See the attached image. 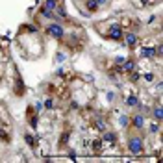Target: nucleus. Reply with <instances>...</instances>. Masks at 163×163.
I'll list each match as a JSON object with an SVG mask.
<instances>
[{"label": "nucleus", "instance_id": "f257e3e1", "mask_svg": "<svg viewBox=\"0 0 163 163\" xmlns=\"http://www.w3.org/2000/svg\"><path fill=\"white\" fill-rule=\"evenodd\" d=\"M143 150H145L143 137H141V135H132V137L128 139V152L139 156V154H143Z\"/></svg>", "mask_w": 163, "mask_h": 163}, {"label": "nucleus", "instance_id": "f03ea898", "mask_svg": "<svg viewBox=\"0 0 163 163\" xmlns=\"http://www.w3.org/2000/svg\"><path fill=\"white\" fill-rule=\"evenodd\" d=\"M45 32H46L50 37H54V39H63V35H65V30H63V26H61V24H58V22H54V24H48Z\"/></svg>", "mask_w": 163, "mask_h": 163}, {"label": "nucleus", "instance_id": "7ed1b4c3", "mask_svg": "<svg viewBox=\"0 0 163 163\" xmlns=\"http://www.w3.org/2000/svg\"><path fill=\"white\" fill-rule=\"evenodd\" d=\"M106 35L109 37V39H113V41H122V37H124V32H122V28H121V24H113L108 32H106Z\"/></svg>", "mask_w": 163, "mask_h": 163}, {"label": "nucleus", "instance_id": "20e7f679", "mask_svg": "<svg viewBox=\"0 0 163 163\" xmlns=\"http://www.w3.org/2000/svg\"><path fill=\"white\" fill-rule=\"evenodd\" d=\"M122 39L126 41V46H128V48H135V46H137V43H139V37H137V34H135V32H126Z\"/></svg>", "mask_w": 163, "mask_h": 163}, {"label": "nucleus", "instance_id": "39448f33", "mask_svg": "<svg viewBox=\"0 0 163 163\" xmlns=\"http://www.w3.org/2000/svg\"><path fill=\"white\" fill-rule=\"evenodd\" d=\"M134 69H137V63L132 60V58H128V60L122 61V65H121V72H132Z\"/></svg>", "mask_w": 163, "mask_h": 163}, {"label": "nucleus", "instance_id": "423d86ee", "mask_svg": "<svg viewBox=\"0 0 163 163\" xmlns=\"http://www.w3.org/2000/svg\"><path fill=\"white\" fill-rule=\"evenodd\" d=\"M100 139L106 143V145H115V143H117V135H115L113 132H106V130H104Z\"/></svg>", "mask_w": 163, "mask_h": 163}, {"label": "nucleus", "instance_id": "0eeeda50", "mask_svg": "<svg viewBox=\"0 0 163 163\" xmlns=\"http://www.w3.org/2000/svg\"><path fill=\"white\" fill-rule=\"evenodd\" d=\"M130 121H132V126H134V128H137V130H141L143 126H145V117H143L141 113L134 115V117H132Z\"/></svg>", "mask_w": 163, "mask_h": 163}, {"label": "nucleus", "instance_id": "6e6552de", "mask_svg": "<svg viewBox=\"0 0 163 163\" xmlns=\"http://www.w3.org/2000/svg\"><path fill=\"white\" fill-rule=\"evenodd\" d=\"M141 56L143 58H146V60H152V58L156 56V48H154V46H143L141 48Z\"/></svg>", "mask_w": 163, "mask_h": 163}, {"label": "nucleus", "instance_id": "1a4fd4ad", "mask_svg": "<svg viewBox=\"0 0 163 163\" xmlns=\"http://www.w3.org/2000/svg\"><path fill=\"white\" fill-rule=\"evenodd\" d=\"M152 115H154L156 122H161V121H163V108H161V104H160V102L154 106V109H152Z\"/></svg>", "mask_w": 163, "mask_h": 163}, {"label": "nucleus", "instance_id": "9d476101", "mask_svg": "<svg viewBox=\"0 0 163 163\" xmlns=\"http://www.w3.org/2000/svg\"><path fill=\"white\" fill-rule=\"evenodd\" d=\"M137 104H139V98H137L135 93H132V95L126 98V106H128V108H137Z\"/></svg>", "mask_w": 163, "mask_h": 163}, {"label": "nucleus", "instance_id": "9b49d317", "mask_svg": "<svg viewBox=\"0 0 163 163\" xmlns=\"http://www.w3.org/2000/svg\"><path fill=\"white\" fill-rule=\"evenodd\" d=\"M85 8H87L89 11H97L100 6H98V2H97V0H85Z\"/></svg>", "mask_w": 163, "mask_h": 163}, {"label": "nucleus", "instance_id": "f8f14e48", "mask_svg": "<svg viewBox=\"0 0 163 163\" xmlns=\"http://www.w3.org/2000/svg\"><path fill=\"white\" fill-rule=\"evenodd\" d=\"M56 6H58V2H56V0H45V2H43V8H45V9H48V11H54V9H56Z\"/></svg>", "mask_w": 163, "mask_h": 163}, {"label": "nucleus", "instance_id": "ddd939ff", "mask_svg": "<svg viewBox=\"0 0 163 163\" xmlns=\"http://www.w3.org/2000/svg\"><path fill=\"white\" fill-rule=\"evenodd\" d=\"M91 146H93L97 152H102V148H104V141H102V139H93V141H91Z\"/></svg>", "mask_w": 163, "mask_h": 163}, {"label": "nucleus", "instance_id": "4468645a", "mask_svg": "<svg viewBox=\"0 0 163 163\" xmlns=\"http://www.w3.org/2000/svg\"><path fill=\"white\" fill-rule=\"evenodd\" d=\"M24 141H26V145H28V146H35L37 139H35L32 134H24Z\"/></svg>", "mask_w": 163, "mask_h": 163}, {"label": "nucleus", "instance_id": "2eb2a0df", "mask_svg": "<svg viewBox=\"0 0 163 163\" xmlns=\"http://www.w3.org/2000/svg\"><path fill=\"white\" fill-rule=\"evenodd\" d=\"M95 126H97V130H100V132H104L108 124H106V121H104V119H97V121H95Z\"/></svg>", "mask_w": 163, "mask_h": 163}, {"label": "nucleus", "instance_id": "dca6fc26", "mask_svg": "<svg viewBox=\"0 0 163 163\" xmlns=\"http://www.w3.org/2000/svg\"><path fill=\"white\" fill-rule=\"evenodd\" d=\"M128 122H130V117H128V115H121V117H119V124H121L122 128H126Z\"/></svg>", "mask_w": 163, "mask_h": 163}, {"label": "nucleus", "instance_id": "f3484780", "mask_svg": "<svg viewBox=\"0 0 163 163\" xmlns=\"http://www.w3.org/2000/svg\"><path fill=\"white\" fill-rule=\"evenodd\" d=\"M150 4V0H134V6H137V8H146Z\"/></svg>", "mask_w": 163, "mask_h": 163}, {"label": "nucleus", "instance_id": "a211bd4d", "mask_svg": "<svg viewBox=\"0 0 163 163\" xmlns=\"http://www.w3.org/2000/svg\"><path fill=\"white\" fill-rule=\"evenodd\" d=\"M28 122H30V126H32V128H37V115H32V113H30Z\"/></svg>", "mask_w": 163, "mask_h": 163}, {"label": "nucleus", "instance_id": "6ab92c4d", "mask_svg": "<svg viewBox=\"0 0 163 163\" xmlns=\"http://www.w3.org/2000/svg\"><path fill=\"white\" fill-rule=\"evenodd\" d=\"M148 130H150V134H158V132H160V122L150 124V128H148Z\"/></svg>", "mask_w": 163, "mask_h": 163}, {"label": "nucleus", "instance_id": "aec40b11", "mask_svg": "<svg viewBox=\"0 0 163 163\" xmlns=\"http://www.w3.org/2000/svg\"><path fill=\"white\" fill-rule=\"evenodd\" d=\"M43 106H45V108H46V109H52V108H54V102H52V98H46V100H45V104H43Z\"/></svg>", "mask_w": 163, "mask_h": 163}, {"label": "nucleus", "instance_id": "412c9836", "mask_svg": "<svg viewBox=\"0 0 163 163\" xmlns=\"http://www.w3.org/2000/svg\"><path fill=\"white\" fill-rule=\"evenodd\" d=\"M143 76H145V80L146 82H154V72H145Z\"/></svg>", "mask_w": 163, "mask_h": 163}, {"label": "nucleus", "instance_id": "4be33fe9", "mask_svg": "<svg viewBox=\"0 0 163 163\" xmlns=\"http://www.w3.org/2000/svg\"><path fill=\"white\" fill-rule=\"evenodd\" d=\"M67 141H69V134H63V137H60V146L61 145H65Z\"/></svg>", "mask_w": 163, "mask_h": 163}, {"label": "nucleus", "instance_id": "5701e85b", "mask_svg": "<svg viewBox=\"0 0 163 163\" xmlns=\"http://www.w3.org/2000/svg\"><path fill=\"white\" fill-rule=\"evenodd\" d=\"M63 60H65V54H61V52H58V54H56V61H58V63H61Z\"/></svg>", "mask_w": 163, "mask_h": 163}, {"label": "nucleus", "instance_id": "b1692460", "mask_svg": "<svg viewBox=\"0 0 163 163\" xmlns=\"http://www.w3.org/2000/svg\"><path fill=\"white\" fill-rule=\"evenodd\" d=\"M0 139H4V141H6V143L9 141V137H8V134H6V132H2V130H0Z\"/></svg>", "mask_w": 163, "mask_h": 163}, {"label": "nucleus", "instance_id": "393cba45", "mask_svg": "<svg viewBox=\"0 0 163 163\" xmlns=\"http://www.w3.org/2000/svg\"><path fill=\"white\" fill-rule=\"evenodd\" d=\"M98 2V6H108L109 4V0H97Z\"/></svg>", "mask_w": 163, "mask_h": 163}, {"label": "nucleus", "instance_id": "a878e982", "mask_svg": "<svg viewBox=\"0 0 163 163\" xmlns=\"http://www.w3.org/2000/svg\"><path fill=\"white\" fill-rule=\"evenodd\" d=\"M41 109H43V104L37 102V104H35V111H41Z\"/></svg>", "mask_w": 163, "mask_h": 163}, {"label": "nucleus", "instance_id": "bb28decb", "mask_svg": "<svg viewBox=\"0 0 163 163\" xmlns=\"http://www.w3.org/2000/svg\"><path fill=\"white\" fill-rule=\"evenodd\" d=\"M0 122H2V115H0Z\"/></svg>", "mask_w": 163, "mask_h": 163}]
</instances>
